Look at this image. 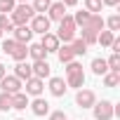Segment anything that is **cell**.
<instances>
[{
  "label": "cell",
  "mask_w": 120,
  "mask_h": 120,
  "mask_svg": "<svg viewBox=\"0 0 120 120\" xmlns=\"http://www.w3.org/2000/svg\"><path fill=\"white\" fill-rule=\"evenodd\" d=\"M97 104V94L92 92V90H78V94H75V106L78 108H92Z\"/></svg>",
  "instance_id": "6"
},
{
  "label": "cell",
  "mask_w": 120,
  "mask_h": 120,
  "mask_svg": "<svg viewBox=\"0 0 120 120\" xmlns=\"http://www.w3.org/2000/svg\"><path fill=\"white\" fill-rule=\"evenodd\" d=\"M104 26H108L111 33H118L120 31V14H111L108 19H104Z\"/></svg>",
  "instance_id": "24"
},
{
  "label": "cell",
  "mask_w": 120,
  "mask_h": 120,
  "mask_svg": "<svg viewBox=\"0 0 120 120\" xmlns=\"http://www.w3.org/2000/svg\"><path fill=\"white\" fill-rule=\"evenodd\" d=\"M49 5H52V0H33V12L35 14H45L47 10H49Z\"/></svg>",
  "instance_id": "25"
},
{
  "label": "cell",
  "mask_w": 120,
  "mask_h": 120,
  "mask_svg": "<svg viewBox=\"0 0 120 120\" xmlns=\"http://www.w3.org/2000/svg\"><path fill=\"white\" fill-rule=\"evenodd\" d=\"M17 80H21V82H26L28 78H33V73H31V64H26V61H19L17 66H14V73H12Z\"/></svg>",
  "instance_id": "14"
},
{
  "label": "cell",
  "mask_w": 120,
  "mask_h": 120,
  "mask_svg": "<svg viewBox=\"0 0 120 120\" xmlns=\"http://www.w3.org/2000/svg\"><path fill=\"white\" fill-rule=\"evenodd\" d=\"M56 56H59V61H61V64H68V61H73V59H75L71 45H61V47L56 49Z\"/></svg>",
  "instance_id": "20"
},
{
  "label": "cell",
  "mask_w": 120,
  "mask_h": 120,
  "mask_svg": "<svg viewBox=\"0 0 120 120\" xmlns=\"http://www.w3.org/2000/svg\"><path fill=\"white\" fill-rule=\"evenodd\" d=\"M28 104H31V99H28L24 92L12 94V108H14V111H26V108H28Z\"/></svg>",
  "instance_id": "16"
},
{
  "label": "cell",
  "mask_w": 120,
  "mask_h": 120,
  "mask_svg": "<svg viewBox=\"0 0 120 120\" xmlns=\"http://www.w3.org/2000/svg\"><path fill=\"white\" fill-rule=\"evenodd\" d=\"M92 111H94V120H113V118H115V115H113V104H111L108 99L97 101V104L92 106Z\"/></svg>",
  "instance_id": "3"
},
{
  "label": "cell",
  "mask_w": 120,
  "mask_h": 120,
  "mask_svg": "<svg viewBox=\"0 0 120 120\" xmlns=\"http://www.w3.org/2000/svg\"><path fill=\"white\" fill-rule=\"evenodd\" d=\"M17 120H24V118H17Z\"/></svg>",
  "instance_id": "43"
},
{
  "label": "cell",
  "mask_w": 120,
  "mask_h": 120,
  "mask_svg": "<svg viewBox=\"0 0 120 120\" xmlns=\"http://www.w3.org/2000/svg\"><path fill=\"white\" fill-rule=\"evenodd\" d=\"M49 21H61L64 17H66V7L61 5V0H56V3H52L49 5V10H47V14H45Z\"/></svg>",
  "instance_id": "11"
},
{
  "label": "cell",
  "mask_w": 120,
  "mask_h": 120,
  "mask_svg": "<svg viewBox=\"0 0 120 120\" xmlns=\"http://www.w3.org/2000/svg\"><path fill=\"white\" fill-rule=\"evenodd\" d=\"M49 94L52 97H56V99H61L66 92H68V87H66V80L64 78H59V75H54V78H49Z\"/></svg>",
  "instance_id": "9"
},
{
  "label": "cell",
  "mask_w": 120,
  "mask_h": 120,
  "mask_svg": "<svg viewBox=\"0 0 120 120\" xmlns=\"http://www.w3.org/2000/svg\"><path fill=\"white\" fill-rule=\"evenodd\" d=\"M17 3H28V0H17Z\"/></svg>",
  "instance_id": "41"
},
{
  "label": "cell",
  "mask_w": 120,
  "mask_h": 120,
  "mask_svg": "<svg viewBox=\"0 0 120 120\" xmlns=\"http://www.w3.org/2000/svg\"><path fill=\"white\" fill-rule=\"evenodd\" d=\"M90 68H92V73L94 75H106L108 73V66H106V59H101V56H94L92 59V64H90Z\"/></svg>",
  "instance_id": "17"
},
{
  "label": "cell",
  "mask_w": 120,
  "mask_h": 120,
  "mask_svg": "<svg viewBox=\"0 0 120 120\" xmlns=\"http://www.w3.org/2000/svg\"><path fill=\"white\" fill-rule=\"evenodd\" d=\"M28 56L33 61H42V59H47V52L42 49L40 42H33V45H28Z\"/></svg>",
  "instance_id": "19"
},
{
  "label": "cell",
  "mask_w": 120,
  "mask_h": 120,
  "mask_svg": "<svg viewBox=\"0 0 120 120\" xmlns=\"http://www.w3.org/2000/svg\"><path fill=\"white\" fill-rule=\"evenodd\" d=\"M101 0H85V10L90 12V14H99L101 12Z\"/></svg>",
  "instance_id": "30"
},
{
  "label": "cell",
  "mask_w": 120,
  "mask_h": 120,
  "mask_svg": "<svg viewBox=\"0 0 120 120\" xmlns=\"http://www.w3.org/2000/svg\"><path fill=\"white\" fill-rule=\"evenodd\" d=\"M75 21H73V17L71 14H66L61 21H59V31L54 33L56 38H59V42H64V45H71L73 42V38H75Z\"/></svg>",
  "instance_id": "2"
},
{
  "label": "cell",
  "mask_w": 120,
  "mask_h": 120,
  "mask_svg": "<svg viewBox=\"0 0 120 120\" xmlns=\"http://www.w3.org/2000/svg\"><path fill=\"white\" fill-rule=\"evenodd\" d=\"M71 49H73V56H85V54H87V45H85L80 38H73Z\"/></svg>",
  "instance_id": "23"
},
{
  "label": "cell",
  "mask_w": 120,
  "mask_h": 120,
  "mask_svg": "<svg viewBox=\"0 0 120 120\" xmlns=\"http://www.w3.org/2000/svg\"><path fill=\"white\" fill-rule=\"evenodd\" d=\"M106 66H108L111 73H120V54H111L106 59Z\"/></svg>",
  "instance_id": "26"
},
{
  "label": "cell",
  "mask_w": 120,
  "mask_h": 120,
  "mask_svg": "<svg viewBox=\"0 0 120 120\" xmlns=\"http://www.w3.org/2000/svg\"><path fill=\"white\" fill-rule=\"evenodd\" d=\"M26 90H21L26 97H42V92H45V80H40V78H28L26 80V85H24Z\"/></svg>",
  "instance_id": "5"
},
{
  "label": "cell",
  "mask_w": 120,
  "mask_h": 120,
  "mask_svg": "<svg viewBox=\"0 0 120 120\" xmlns=\"http://www.w3.org/2000/svg\"><path fill=\"white\" fill-rule=\"evenodd\" d=\"M40 45H42V49H45L47 54H49V52H54V54H56V49L61 47V42H59V38H56V35H54L52 31L42 35V40H40Z\"/></svg>",
  "instance_id": "10"
},
{
  "label": "cell",
  "mask_w": 120,
  "mask_h": 120,
  "mask_svg": "<svg viewBox=\"0 0 120 120\" xmlns=\"http://www.w3.org/2000/svg\"><path fill=\"white\" fill-rule=\"evenodd\" d=\"M14 45H17V42H14L12 38H5V40H3V52H5V54H12Z\"/></svg>",
  "instance_id": "36"
},
{
  "label": "cell",
  "mask_w": 120,
  "mask_h": 120,
  "mask_svg": "<svg viewBox=\"0 0 120 120\" xmlns=\"http://www.w3.org/2000/svg\"><path fill=\"white\" fill-rule=\"evenodd\" d=\"M21 87H24V82L17 80L14 75H5L3 80H0V90H3L5 94H17V92H21Z\"/></svg>",
  "instance_id": "7"
},
{
  "label": "cell",
  "mask_w": 120,
  "mask_h": 120,
  "mask_svg": "<svg viewBox=\"0 0 120 120\" xmlns=\"http://www.w3.org/2000/svg\"><path fill=\"white\" fill-rule=\"evenodd\" d=\"M104 85H106V87H118V85H120V73H111V71H108V73L104 75Z\"/></svg>",
  "instance_id": "29"
},
{
  "label": "cell",
  "mask_w": 120,
  "mask_h": 120,
  "mask_svg": "<svg viewBox=\"0 0 120 120\" xmlns=\"http://www.w3.org/2000/svg\"><path fill=\"white\" fill-rule=\"evenodd\" d=\"M28 28H31L33 33H40V35H45V33H49V28H52V21H49L45 14H35V17L28 21Z\"/></svg>",
  "instance_id": "4"
},
{
  "label": "cell",
  "mask_w": 120,
  "mask_h": 120,
  "mask_svg": "<svg viewBox=\"0 0 120 120\" xmlns=\"http://www.w3.org/2000/svg\"><path fill=\"white\" fill-rule=\"evenodd\" d=\"M14 7H17V0H0V14H12L14 12Z\"/></svg>",
  "instance_id": "28"
},
{
  "label": "cell",
  "mask_w": 120,
  "mask_h": 120,
  "mask_svg": "<svg viewBox=\"0 0 120 120\" xmlns=\"http://www.w3.org/2000/svg\"><path fill=\"white\" fill-rule=\"evenodd\" d=\"M101 5H106V7H118L120 0H101Z\"/></svg>",
  "instance_id": "38"
},
{
  "label": "cell",
  "mask_w": 120,
  "mask_h": 120,
  "mask_svg": "<svg viewBox=\"0 0 120 120\" xmlns=\"http://www.w3.org/2000/svg\"><path fill=\"white\" fill-rule=\"evenodd\" d=\"M66 87H73V90H82L85 87V73H73V75H66Z\"/></svg>",
  "instance_id": "18"
},
{
  "label": "cell",
  "mask_w": 120,
  "mask_h": 120,
  "mask_svg": "<svg viewBox=\"0 0 120 120\" xmlns=\"http://www.w3.org/2000/svg\"><path fill=\"white\" fill-rule=\"evenodd\" d=\"M0 111H12V94H5V92H0Z\"/></svg>",
  "instance_id": "31"
},
{
  "label": "cell",
  "mask_w": 120,
  "mask_h": 120,
  "mask_svg": "<svg viewBox=\"0 0 120 120\" xmlns=\"http://www.w3.org/2000/svg\"><path fill=\"white\" fill-rule=\"evenodd\" d=\"M87 19H90V12H87V10H80V12H75V14H73L75 28H82V26L87 24Z\"/></svg>",
  "instance_id": "27"
},
{
  "label": "cell",
  "mask_w": 120,
  "mask_h": 120,
  "mask_svg": "<svg viewBox=\"0 0 120 120\" xmlns=\"http://www.w3.org/2000/svg\"><path fill=\"white\" fill-rule=\"evenodd\" d=\"M5 75H7V68H5V64H0V80H3Z\"/></svg>",
  "instance_id": "40"
},
{
  "label": "cell",
  "mask_w": 120,
  "mask_h": 120,
  "mask_svg": "<svg viewBox=\"0 0 120 120\" xmlns=\"http://www.w3.org/2000/svg\"><path fill=\"white\" fill-rule=\"evenodd\" d=\"M82 28H87V31H92V33L99 35V31H104V17L101 14H90V19H87V24Z\"/></svg>",
  "instance_id": "15"
},
{
  "label": "cell",
  "mask_w": 120,
  "mask_h": 120,
  "mask_svg": "<svg viewBox=\"0 0 120 120\" xmlns=\"http://www.w3.org/2000/svg\"><path fill=\"white\" fill-rule=\"evenodd\" d=\"M61 5L68 10V7H75V5H78V0H61Z\"/></svg>",
  "instance_id": "39"
},
{
  "label": "cell",
  "mask_w": 120,
  "mask_h": 120,
  "mask_svg": "<svg viewBox=\"0 0 120 120\" xmlns=\"http://www.w3.org/2000/svg\"><path fill=\"white\" fill-rule=\"evenodd\" d=\"M111 49H113V54H120V38L115 35V40L111 42Z\"/></svg>",
  "instance_id": "37"
},
{
  "label": "cell",
  "mask_w": 120,
  "mask_h": 120,
  "mask_svg": "<svg viewBox=\"0 0 120 120\" xmlns=\"http://www.w3.org/2000/svg\"><path fill=\"white\" fill-rule=\"evenodd\" d=\"M113 40H115V33H111V31H99V35H97V42L101 47H111Z\"/></svg>",
  "instance_id": "22"
},
{
  "label": "cell",
  "mask_w": 120,
  "mask_h": 120,
  "mask_svg": "<svg viewBox=\"0 0 120 120\" xmlns=\"http://www.w3.org/2000/svg\"><path fill=\"white\" fill-rule=\"evenodd\" d=\"M33 17H35V12L28 3H17L14 12L10 14V21H12V26H28V21Z\"/></svg>",
  "instance_id": "1"
},
{
  "label": "cell",
  "mask_w": 120,
  "mask_h": 120,
  "mask_svg": "<svg viewBox=\"0 0 120 120\" xmlns=\"http://www.w3.org/2000/svg\"><path fill=\"white\" fill-rule=\"evenodd\" d=\"M0 31H3V33H5V31H7V33L14 31V26H12V21H10L7 14H0Z\"/></svg>",
  "instance_id": "34"
},
{
  "label": "cell",
  "mask_w": 120,
  "mask_h": 120,
  "mask_svg": "<svg viewBox=\"0 0 120 120\" xmlns=\"http://www.w3.org/2000/svg\"><path fill=\"white\" fill-rule=\"evenodd\" d=\"M87 47L90 45H97V33H92V31H87V28H82V38H80Z\"/></svg>",
  "instance_id": "32"
},
{
  "label": "cell",
  "mask_w": 120,
  "mask_h": 120,
  "mask_svg": "<svg viewBox=\"0 0 120 120\" xmlns=\"http://www.w3.org/2000/svg\"><path fill=\"white\" fill-rule=\"evenodd\" d=\"M12 33H14V38H12V40H14V42H19V45H28V42H31V38H33V31H31L28 26H14V31H12Z\"/></svg>",
  "instance_id": "12"
},
{
  "label": "cell",
  "mask_w": 120,
  "mask_h": 120,
  "mask_svg": "<svg viewBox=\"0 0 120 120\" xmlns=\"http://www.w3.org/2000/svg\"><path fill=\"white\" fill-rule=\"evenodd\" d=\"M0 38H3V31H0Z\"/></svg>",
  "instance_id": "42"
},
{
  "label": "cell",
  "mask_w": 120,
  "mask_h": 120,
  "mask_svg": "<svg viewBox=\"0 0 120 120\" xmlns=\"http://www.w3.org/2000/svg\"><path fill=\"white\" fill-rule=\"evenodd\" d=\"M10 56L14 59V61H17V64H19V61H26V56H28V47H26V45H19V42H17Z\"/></svg>",
  "instance_id": "21"
},
{
  "label": "cell",
  "mask_w": 120,
  "mask_h": 120,
  "mask_svg": "<svg viewBox=\"0 0 120 120\" xmlns=\"http://www.w3.org/2000/svg\"><path fill=\"white\" fill-rule=\"evenodd\" d=\"M28 106H31L33 115H38V118H42V115H47V113H49V104H47V99H42V97H35Z\"/></svg>",
  "instance_id": "13"
},
{
  "label": "cell",
  "mask_w": 120,
  "mask_h": 120,
  "mask_svg": "<svg viewBox=\"0 0 120 120\" xmlns=\"http://www.w3.org/2000/svg\"><path fill=\"white\" fill-rule=\"evenodd\" d=\"M64 66H66V75H73V73H80V71H82V64H78L75 59L68 61V64H64Z\"/></svg>",
  "instance_id": "33"
},
{
  "label": "cell",
  "mask_w": 120,
  "mask_h": 120,
  "mask_svg": "<svg viewBox=\"0 0 120 120\" xmlns=\"http://www.w3.org/2000/svg\"><path fill=\"white\" fill-rule=\"evenodd\" d=\"M47 120H68L64 111H49L47 113Z\"/></svg>",
  "instance_id": "35"
},
{
  "label": "cell",
  "mask_w": 120,
  "mask_h": 120,
  "mask_svg": "<svg viewBox=\"0 0 120 120\" xmlns=\"http://www.w3.org/2000/svg\"><path fill=\"white\" fill-rule=\"evenodd\" d=\"M31 73H33V78L45 80V78H52V66L47 64V59H42V61H33L31 64Z\"/></svg>",
  "instance_id": "8"
}]
</instances>
